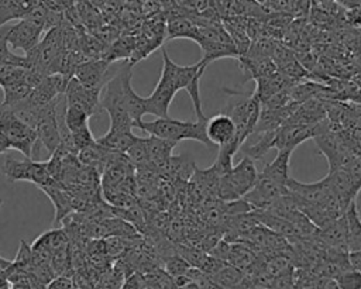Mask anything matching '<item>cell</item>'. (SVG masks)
I'll return each mask as SVG.
<instances>
[{"instance_id": "cell-1", "label": "cell", "mask_w": 361, "mask_h": 289, "mask_svg": "<svg viewBox=\"0 0 361 289\" xmlns=\"http://www.w3.org/2000/svg\"><path fill=\"white\" fill-rule=\"evenodd\" d=\"M131 68L133 65L126 61L102 89L100 107L109 114L111 131H133L147 114L145 97L137 94L131 86Z\"/></svg>"}, {"instance_id": "cell-2", "label": "cell", "mask_w": 361, "mask_h": 289, "mask_svg": "<svg viewBox=\"0 0 361 289\" xmlns=\"http://www.w3.org/2000/svg\"><path fill=\"white\" fill-rule=\"evenodd\" d=\"M206 123L207 120L180 121L169 117V118H155L152 121L141 120L135 124V127L147 131L149 135L168 140L175 144L183 140H193L210 147L213 144L207 138Z\"/></svg>"}, {"instance_id": "cell-3", "label": "cell", "mask_w": 361, "mask_h": 289, "mask_svg": "<svg viewBox=\"0 0 361 289\" xmlns=\"http://www.w3.org/2000/svg\"><path fill=\"white\" fill-rule=\"evenodd\" d=\"M228 92V99L226 102V107L223 113L231 117L237 128V142L243 147L244 141L255 133L259 113H261V103L257 96L247 92Z\"/></svg>"}, {"instance_id": "cell-4", "label": "cell", "mask_w": 361, "mask_h": 289, "mask_svg": "<svg viewBox=\"0 0 361 289\" xmlns=\"http://www.w3.org/2000/svg\"><path fill=\"white\" fill-rule=\"evenodd\" d=\"M258 173L254 159L244 155L237 165L220 176L217 197L226 203L243 199L255 185Z\"/></svg>"}, {"instance_id": "cell-5", "label": "cell", "mask_w": 361, "mask_h": 289, "mask_svg": "<svg viewBox=\"0 0 361 289\" xmlns=\"http://www.w3.org/2000/svg\"><path fill=\"white\" fill-rule=\"evenodd\" d=\"M162 58H164L162 66H165L169 70V73L172 75L179 90L183 89L189 93L192 104H193V110L196 114V120H207V117L204 116L203 109H202V99H200V90H199V80H200L204 69L207 68V65L203 63L202 61H199L193 65L180 66L169 58L165 48H162Z\"/></svg>"}, {"instance_id": "cell-6", "label": "cell", "mask_w": 361, "mask_h": 289, "mask_svg": "<svg viewBox=\"0 0 361 289\" xmlns=\"http://www.w3.org/2000/svg\"><path fill=\"white\" fill-rule=\"evenodd\" d=\"M196 42L203 51L202 62L209 65L220 58H240V54L221 23L199 25Z\"/></svg>"}, {"instance_id": "cell-7", "label": "cell", "mask_w": 361, "mask_h": 289, "mask_svg": "<svg viewBox=\"0 0 361 289\" xmlns=\"http://www.w3.org/2000/svg\"><path fill=\"white\" fill-rule=\"evenodd\" d=\"M0 133L6 137L10 147L21 152L25 158H31L38 134L34 127L17 117L11 109L0 104Z\"/></svg>"}, {"instance_id": "cell-8", "label": "cell", "mask_w": 361, "mask_h": 289, "mask_svg": "<svg viewBox=\"0 0 361 289\" xmlns=\"http://www.w3.org/2000/svg\"><path fill=\"white\" fill-rule=\"evenodd\" d=\"M1 172L8 182H31L39 189L54 182V178L49 172L48 161L37 162L31 158L18 161L7 156L1 166Z\"/></svg>"}, {"instance_id": "cell-9", "label": "cell", "mask_w": 361, "mask_h": 289, "mask_svg": "<svg viewBox=\"0 0 361 289\" xmlns=\"http://www.w3.org/2000/svg\"><path fill=\"white\" fill-rule=\"evenodd\" d=\"M45 27L31 18L18 20L4 32L7 44L11 49H21L25 55L32 52L41 42V35Z\"/></svg>"}, {"instance_id": "cell-10", "label": "cell", "mask_w": 361, "mask_h": 289, "mask_svg": "<svg viewBox=\"0 0 361 289\" xmlns=\"http://www.w3.org/2000/svg\"><path fill=\"white\" fill-rule=\"evenodd\" d=\"M178 92L179 87L176 86L172 75L162 66V72L154 92L145 97L147 114H154L157 118H169V106Z\"/></svg>"}, {"instance_id": "cell-11", "label": "cell", "mask_w": 361, "mask_h": 289, "mask_svg": "<svg viewBox=\"0 0 361 289\" xmlns=\"http://www.w3.org/2000/svg\"><path fill=\"white\" fill-rule=\"evenodd\" d=\"M100 89H92L85 85H82L75 76L71 78L68 82L66 90H65V97H66V104L68 107L76 109L87 114L89 117L94 116L100 107Z\"/></svg>"}, {"instance_id": "cell-12", "label": "cell", "mask_w": 361, "mask_h": 289, "mask_svg": "<svg viewBox=\"0 0 361 289\" xmlns=\"http://www.w3.org/2000/svg\"><path fill=\"white\" fill-rule=\"evenodd\" d=\"M35 130L38 140L42 142L48 154L52 155L61 145V133L55 113V99L39 111Z\"/></svg>"}, {"instance_id": "cell-13", "label": "cell", "mask_w": 361, "mask_h": 289, "mask_svg": "<svg viewBox=\"0 0 361 289\" xmlns=\"http://www.w3.org/2000/svg\"><path fill=\"white\" fill-rule=\"evenodd\" d=\"M317 238L330 250L348 254L347 248V228H345V219L344 214L338 219L330 220L316 231Z\"/></svg>"}, {"instance_id": "cell-14", "label": "cell", "mask_w": 361, "mask_h": 289, "mask_svg": "<svg viewBox=\"0 0 361 289\" xmlns=\"http://www.w3.org/2000/svg\"><path fill=\"white\" fill-rule=\"evenodd\" d=\"M110 65L109 59H90L80 62L75 69L73 76L85 86L92 89H103L106 80L107 68Z\"/></svg>"}, {"instance_id": "cell-15", "label": "cell", "mask_w": 361, "mask_h": 289, "mask_svg": "<svg viewBox=\"0 0 361 289\" xmlns=\"http://www.w3.org/2000/svg\"><path fill=\"white\" fill-rule=\"evenodd\" d=\"M41 190H44L48 197L52 200L55 206V223L63 221V219L76 207L79 206L78 200L73 197V195L61 183L54 180L52 183L42 186Z\"/></svg>"}, {"instance_id": "cell-16", "label": "cell", "mask_w": 361, "mask_h": 289, "mask_svg": "<svg viewBox=\"0 0 361 289\" xmlns=\"http://www.w3.org/2000/svg\"><path fill=\"white\" fill-rule=\"evenodd\" d=\"M42 0H0V27L11 20L25 18Z\"/></svg>"}, {"instance_id": "cell-17", "label": "cell", "mask_w": 361, "mask_h": 289, "mask_svg": "<svg viewBox=\"0 0 361 289\" xmlns=\"http://www.w3.org/2000/svg\"><path fill=\"white\" fill-rule=\"evenodd\" d=\"M199 25L189 14H175L168 18L166 32L168 38H189L196 41Z\"/></svg>"}, {"instance_id": "cell-18", "label": "cell", "mask_w": 361, "mask_h": 289, "mask_svg": "<svg viewBox=\"0 0 361 289\" xmlns=\"http://www.w3.org/2000/svg\"><path fill=\"white\" fill-rule=\"evenodd\" d=\"M347 228V248L348 254L361 250V217L355 200L348 206L344 213Z\"/></svg>"}, {"instance_id": "cell-19", "label": "cell", "mask_w": 361, "mask_h": 289, "mask_svg": "<svg viewBox=\"0 0 361 289\" xmlns=\"http://www.w3.org/2000/svg\"><path fill=\"white\" fill-rule=\"evenodd\" d=\"M137 138L138 137L134 135L133 131H111V130H109L104 135L97 138V142L110 151L126 154Z\"/></svg>"}, {"instance_id": "cell-20", "label": "cell", "mask_w": 361, "mask_h": 289, "mask_svg": "<svg viewBox=\"0 0 361 289\" xmlns=\"http://www.w3.org/2000/svg\"><path fill=\"white\" fill-rule=\"evenodd\" d=\"M226 262L238 268L240 271H245L255 264V255L248 247L243 244H230Z\"/></svg>"}, {"instance_id": "cell-21", "label": "cell", "mask_w": 361, "mask_h": 289, "mask_svg": "<svg viewBox=\"0 0 361 289\" xmlns=\"http://www.w3.org/2000/svg\"><path fill=\"white\" fill-rule=\"evenodd\" d=\"M276 131H278V128L259 133L258 140L254 144H251V145L244 148V155H247V156H250L252 159L262 158L271 148H275Z\"/></svg>"}, {"instance_id": "cell-22", "label": "cell", "mask_w": 361, "mask_h": 289, "mask_svg": "<svg viewBox=\"0 0 361 289\" xmlns=\"http://www.w3.org/2000/svg\"><path fill=\"white\" fill-rule=\"evenodd\" d=\"M216 285L219 286H223V288H235L238 285H241L243 282V272L230 265V264H224L217 273H214L212 278H210Z\"/></svg>"}, {"instance_id": "cell-23", "label": "cell", "mask_w": 361, "mask_h": 289, "mask_svg": "<svg viewBox=\"0 0 361 289\" xmlns=\"http://www.w3.org/2000/svg\"><path fill=\"white\" fill-rule=\"evenodd\" d=\"M190 268L192 266L189 265V262L176 252L164 258V271L173 279L185 276L190 271Z\"/></svg>"}, {"instance_id": "cell-24", "label": "cell", "mask_w": 361, "mask_h": 289, "mask_svg": "<svg viewBox=\"0 0 361 289\" xmlns=\"http://www.w3.org/2000/svg\"><path fill=\"white\" fill-rule=\"evenodd\" d=\"M333 281L340 289H361V272L354 268L340 272Z\"/></svg>"}, {"instance_id": "cell-25", "label": "cell", "mask_w": 361, "mask_h": 289, "mask_svg": "<svg viewBox=\"0 0 361 289\" xmlns=\"http://www.w3.org/2000/svg\"><path fill=\"white\" fill-rule=\"evenodd\" d=\"M47 289H78V286H76V282H75L73 276L59 275V276H55L47 285Z\"/></svg>"}, {"instance_id": "cell-26", "label": "cell", "mask_w": 361, "mask_h": 289, "mask_svg": "<svg viewBox=\"0 0 361 289\" xmlns=\"http://www.w3.org/2000/svg\"><path fill=\"white\" fill-rule=\"evenodd\" d=\"M344 168H345L347 172L350 173V176H351V179H353L355 187H357L358 190H361V158H354V159H351Z\"/></svg>"}, {"instance_id": "cell-27", "label": "cell", "mask_w": 361, "mask_h": 289, "mask_svg": "<svg viewBox=\"0 0 361 289\" xmlns=\"http://www.w3.org/2000/svg\"><path fill=\"white\" fill-rule=\"evenodd\" d=\"M13 265V261H8L0 255V289H11L7 273Z\"/></svg>"}, {"instance_id": "cell-28", "label": "cell", "mask_w": 361, "mask_h": 289, "mask_svg": "<svg viewBox=\"0 0 361 289\" xmlns=\"http://www.w3.org/2000/svg\"><path fill=\"white\" fill-rule=\"evenodd\" d=\"M348 261H350L351 268H354V269L361 272V250L348 254Z\"/></svg>"}, {"instance_id": "cell-29", "label": "cell", "mask_w": 361, "mask_h": 289, "mask_svg": "<svg viewBox=\"0 0 361 289\" xmlns=\"http://www.w3.org/2000/svg\"><path fill=\"white\" fill-rule=\"evenodd\" d=\"M126 289H138V281H137V273H133L130 278H127L124 283Z\"/></svg>"}, {"instance_id": "cell-30", "label": "cell", "mask_w": 361, "mask_h": 289, "mask_svg": "<svg viewBox=\"0 0 361 289\" xmlns=\"http://www.w3.org/2000/svg\"><path fill=\"white\" fill-rule=\"evenodd\" d=\"M11 147L8 144V141L6 140V137L0 133V154H4L6 151H8Z\"/></svg>"}, {"instance_id": "cell-31", "label": "cell", "mask_w": 361, "mask_h": 289, "mask_svg": "<svg viewBox=\"0 0 361 289\" xmlns=\"http://www.w3.org/2000/svg\"><path fill=\"white\" fill-rule=\"evenodd\" d=\"M324 289H340V288L337 286V283L333 279H329L324 285Z\"/></svg>"}, {"instance_id": "cell-32", "label": "cell", "mask_w": 361, "mask_h": 289, "mask_svg": "<svg viewBox=\"0 0 361 289\" xmlns=\"http://www.w3.org/2000/svg\"><path fill=\"white\" fill-rule=\"evenodd\" d=\"M251 289H267V288H264V286H254V288H251Z\"/></svg>"}, {"instance_id": "cell-33", "label": "cell", "mask_w": 361, "mask_h": 289, "mask_svg": "<svg viewBox=\"0 0 361 289\" xmlns=\"http://www.w3.org/2000/svg\"><path fill=\"white\" fill-rule=\"evenodd\" d=\"M3 203H4V202H3V199H1V197H0V209H1V207H3Z\"/></svg>"}]
</instances>
